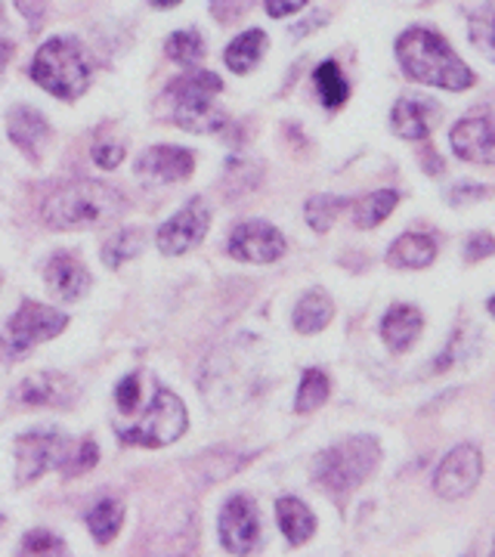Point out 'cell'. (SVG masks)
Returning a JSON list of instances; mask_svg holds the SVG:
<instances>
[{
	"label": "cell",
	"mask_w": 495,
	"mask_h": 557,
	"mask_svg": "<svg viewBox=\"0 0 495 557\" xmlns=\"http://www.w3.org/2000/svg\"><path fill=\"white\" fill-rule=\"evenodd\" d=\"M196 171V156L180 146H156L146 149L137 161V177L149 186L180 183Z\"/></svg>",
	"instance_id": "cell-13"
},
{
	"label": "cell",
	"mask_w": 495,
	"mask_h": 557,
	"mask_svg": "<svg viewBox=\"0 0 495 557\" xmlns=\"http://www.w3.org/2000/svg\"><path fill=\"white\" fill-rule=\"evenodd\" d=\"M220 90H223V81L214 72H193V75L171 81L164 97L171 102V115L180 127L193 134H218L226 124L223 109L214 106Z\"/></svg>",
	"instance_id": "cell-5"
},
{
	"label": "cell",
	"mask_w": 495,
	"mask_h": 557,
	"mask_svg": "<svg viewBox=\"0 0 495 557\" xmlns=\"http://www.w3.org/2000/svg\"><path fill=\"white\" fill-rule=\"evenodd\" d=\"M94 161H97L99 168H106V171H112V168H119L121 161H124V143L119 137H97L94 139Z\"/></svg>",
	"instance_id": "cell-32"
},
{
	"label": "cell",
	"mask_w": 495,
	"mask_h": 557,
	"mask_svg": "<svg viewBox=\"0 0 495 557\" xmlns=\"http://www.w3.org/2000/svg\"><path fill=\"white\" fill-rule=\"evenodd\" d=\"M16 7H20V13L28 22V28L38 32L44 20H47V0H16Z\"/></svg>",
	"instance_id": "cell-39"
},
{
	"label": "cell",
	"mask_w": 495,
	"mask_h": 557,
	"mask_svg": "<svg viewBox=\"0 0 495 557\" xmlns=\"http://www.w3.org/2000/svg\"><path fill=\"white\" fill-rule=\"evenodd\" d=\"M99 461V449L94 440H81L78 443V453L75 456H69V461H65V474L69 478H78V474H84V471H90V468H97Z\"/></svg>",
	"instance_id": "cell-34"
},
{
	"label": "cell",
	"mask_w": 495,
	"mask_h": 557,
	"mask_svg": "<svg viewBox=\"0 0 495 557\" xmlns=\"http://www.w3.org/2000/svg\"><path fill=\"white\" fill-rule=\"evenodd\" d=\"M78 399V387L75 381L65 379L60 372H40V375H28L16 387L13 403L25 406V409H35V406H72Z\"/></svg>",
	"instance_id": "cell-15"
},
{
	"label": "cell",
	"mask_w": 495,
	"mask_h": 557,
	"mask_svg": "<svg viewBox=\"0 0 495 557\" xmlns=\"http://www.w3.org/2000/svg\"><path fill=\"white\" fill-rule=\"evenodd\" d=\"M7 134H10V139L20 146L28 159L35 161H38L40 156L47 152V146H50V124H47L44 115H38L35 109H28V106L10 109V115H7Z\"/></svg>",
	"instance_id": "cell-17"
},
{
	"label": "cell",
	"mask_w": 495,
	"mask_h": 557,
	"mask_svg": "<svg viewBox=\"0 0 495 557\" xmlns=\"http://www.w3.org/2000/svg\"><path fill=\"white\" fill-rule=\"evenodd\" d=\"M90 57L75 38H50L32 62V78L60 100H78L90 84Z\"/></svg>",
	"instance_id": "cell-4"
},
{
	"label": "cell",
	"mask_w": 495,
	"mask_h": 557,
	"mask_svg": "<svg viewBox=\"0 0 495 557\" xmlns=\"http://www.w3.org/2000/svg\"><path fill=\"white\" fill-rule=\"evenodd\" d=\"M332 317H335V304H332V298L325 295V292H319V288H313V292H307L304 298L297 300L295 307V329L300 332V335H317V332H322L329 322H332Z\"/></svg>",
	"instance_id": "cell-22"
},
{
	"label": "cell",
	"mask_w": 495,
	"mask_h": 557,
	"mask_svg": "<svg viewBox=\"0 0 495 557\" xmlns=\"http://www.w3.org/2000/svg\"><path fill=\"white\" fill-rule=\"evenodd\" d=\"M440 121V106L424 97H403L391 112V127L403 139H428Z\"/></svg>",
	"instance_id": "cell-16"
},
{
	"label": "cell",
	"mask_w": 495,
	"mask_h": 557,
	"mask_svg": "<svg viewBox=\"0 0 495 557\" xmlns=\"http://www.w3.org/2000/svg\"><path fill=\"white\" fill-rule=\"evenodd\" d=\"M421 332H424V317L412 304H394L381 319V338L391 347V354L412 350Z\"/></svg>",
	"instance_id": "cell-18"
},
{
	"label": "cell",
	"mask_w": 495,
	"mask_h": 557,
	"mask_svg": "<svg viewBox=\"0 0 495 557\" xmlns=\"http://www.w3.org/2000/svg\"><path fill=\"white\" fill-rule=\"evenodd\" d=\"M72 456V443L60 431H28L16 440V480L32 483L47 471H62Z\"/></svg>",
	"instance_id": "cell-8"
},
{
	"label": "cell",
	"mask_w": 495,
	"mask_h": 557,
	"mask_svg": "<svg viewBox=\"0 0 495 557\" xmlns=\"http://www.w3.org/2000/svg\"><path fill=\"white\" fill-rule=\"evenodd\" d=\"M490 196H495L493 186H486V183H456L453 189H449V205H456V208H461V205H468V201H483L490 199Z\"/></svg>",
	"instance_id": "cell-35"
},
{
	"label": "cell",
	"mask_w": 495,
	"mask_h": 557,
	"mask_svg": "<svg viewBox=\"0 0 495 557\" xmlns=\"http://www.w3.org/2000/svg\"><path fill=\"white\" fill-rule=\"evenodd\" d=\"M276 520L282 536L288 539V545H304L317 533V518L313 511L295 496H285L276 502Z\"/></svg>",
	"instance_id": "cell-21"
},
{
	"label": "cell",
	"mask_w": 495,
	"mask_h": 557,
	"mask_svg": "<svg viewBox=\"0 0 495 557\" xmlns=\"http://www.w3.org/2000/svg\"><path fill=\"white\" fill-rule=\"evenodd\" d=\"M230 255L245 263H273L285 255V236L263 220L238 223L230 236Z\"/></svg>",
	"instance_id": "cell-12"
},
{
	"label": "cell",
	"mask_w": 495,
	"mask_h": 557,
	"mask_svg": "<svg viewBox=\"0 0 495 557\" xmlns=\"http://www.w3.org/2000/svg\"><path fill=\"white\" fill-rule=\"evenodd\" d=\"M483 478V456L474 443H458L453 446L434 471V493L446 502L471 496L477 483Z\"/></svg>",
	"instance_id": "cell-9"
},
{
	"label": "cell",
	"mask_w": 495,
	"mask_h": 557,
	"mask_svg": "<svg viewBox=\"0 0 495 557\" xmlns=\"http://www.w3.org/2000/svg\"><path fill=\"white\" fill-rule=\"evenodd\" d=\"M313 87H317L322 106L332 109V112L350 100V84H347V78H344V72H341V65L335 60H325L313 72Z\"/></svg>",
	"instance_id": "cell-24"
},
{
	"label": "cell",
	"mask_w": 495,
	"mask_h": 557,
	"mask_svg": "<svg viewBox=\"0 0 495 557\" xmlns=\"http://www.w3.org/2000/svg\"><path fill=\"white\" fill-rule=\"evenodd\" d=\"M168 60L180 62V65H196L205 57V40L198 32H174L164 47Z\"/></svg>",
	"instance_id": "cell-31"
},
{
	"label": "cell",
	"mask_w": 495,
	"mask_h": 557,
	"mask_svg": "<svg viewBox=\"0 0 495 557\" xmlns=\"http://www.w3.org/2000/svg\"><path fill=\"white\" fill-rule=\"evenodd\" d=\"M381 465V443L369 434H357L322 449L313 461V483L325 496L347 498L372 478Z\"/></svg>",
	"instance_id": "cell-2"
},
{
	"label": "cell",
	"mask_w": 495,
	"mask_h": 557,
	"mask_svg": "<svg viewBox=\"0 0 495 557\" xmlns=\"http://www.w3.org/2000/svg\"><path fill=\"white\" fill-rule=\"evenodd\" d=\"M396 205H399V193L396 189H375V193L362 196L354 205V223H357L359 230H375V226H381L384 220L394 214Z\"/></svg>",
	"instance_id": "cell-23"
},
{
	"label": "cell",
	"mask_w": 495,
	"mask_h": 557,
	"mask_svg": "<svg viewBox=\"0 0 495 557\" xmlns=\"http://www.w3.org/2000/svg\"><path fill=\"white\" fill-rule=\"evenodd\" d=\"M396 60L412 81L449 90V94L471 90L477 84L474 72L461 62V57L449 47V40L440 38L434 28H421V25L406 28L396 38Z\"/></svg>",
	"instance_id": "cell-1"
},
{
	"label": "cell",
	"mask_w": 495,
	"mask_h": 557,
	"mask_svg": "<svg viewBox=\"0 0 495 557\" xmlns=\"http://www.w3.org/2000/svg\"><path fill=\"white\" fill-rule=\"evenodd\" d=\"M468 32H471V40H474L477 50L495 62V0L483 3L477 10L471 22H468Z\"/></svg>",
	"instance_id": "cell-29"
},
{
	"label": "cell",
	"mask_w": 495,
	"mask_h": 557,
	"mask_svg": "<svg viewBox=\"0 0 495 557\" xmlns=\"http://www.w3.org/2000/svg\"><path fill=\"white\" fill-rule=\"evenodd\" d=\"M10 53H13V44H10V40H0V72L7 69V60H10Z\"/></svg>",
	"instance_id": "cell-42"
},
{
	"label": "cell",
	"mask_w": 495,
	"mask_h": 557,
	"mask_svg": "<svg viewBox=\"0 0 495 557\" xmlns=\"http://www.w3.org/2000/svg\"><path fill=\"white\" fill-rule=\"evenodd\" d=\"M248 7H251V0H211V13L220 22H233L238 16H245Z\"/></svg>",
	"instance_id": "cell-38"
},
{
	"label": "cell",
	"mask_w": 495,
	"mask_h": 557,
	"mask_svg": "<svg viewBox=\"0 0 495 557\" xmlns=\"http://www.w3.org/2000/svg\"><path fill=\"white\" fill-rule=\"evenodd\" d=\"M495 255V239L490 233H474L471 239L465 242V260L468 263H480V260L493 258Z\"/></svg>",
	"instance_id": "cell-36"
},
{
	"label": "cell",
	"mask_w": 495,
	"mask_h": 557,
	"mask_svg": "<svg viewBox=\"0 0 495 557\" xmlns=\"http://www.w3.org/2000/svg\"><path fill=\"white\" fill-rule=\"evenodd\" d=\"M115 399H119V409L121 412H134L139 403V379L137 375H127V379L121 381L119 391H115Z\"/></svg>",
	"instance_id": "cell-37"
},
{
	"label": "cell",
	"mask_w": 495,
	"mask_h": 557,
	"mask_svg": "<svg viewBox=\"0 0 495 557\" xmlns=\"http://www.w3.org/2000/svg\"><path fill=\"white\" fill-rule=\"evenodd\" d=\"M347 205H350V201L344 199V196H313V199L307 201V208H304L310 230H313V233H329Z\"/></svg>",
	"instance_id": "cell-28"
},
{
	"label": "cell",
	"mask_w": 495,
	"mask_h": 557,
	"mask_svg": "<svg viewBox=\"0 0 495 557\" xmlns=\"http://www.w3.org/2000/svg\"><path fill=\"white\" fill-rule=\"evenodd\" d=\"M310 0H263V7H267V13L273 16V20H282V16H292L297 10H304Z\"/></svg>",
	"instance_id": "cell-41"
},
{
	"label": "cell",
	"mask_w": 495,
	"mask_h": 557,
	"mask_svg": "<svg viewBox=\"0 0 495 557\" xmlns=\"http://www.w3.org/2000/svg\"><path fill=\"white\" fill-rule=\"evenodd\" d=\"M220 542L233 555H251L260 545V518L248 496H233L220 511Z\"/></svg>",
	"instance_id": "cell-10"
},
{
	"label": "cell",
	"mask_w": 495,
	"mask_h": 557,
	"mask_svg": "<svg viewBox=\"0 0 495 557\" xmlns=\"http://www.w3.org/2000/svg\"><path fill=\"white\" fill-rule=\"evenodd\" d=\"M0 527H3V518H0Z\"/></svg>",
	"instance_id": "cell-47"
},
{
	"label": "cell",
	"mask_w": 495,
	"mask_h": 557,
	"mask_svg": "<svg viewBox=\"0 0 495 557\" xmlns=\"http://www.w3.org/2000/svg\"><path fill=\"white\" fill-rule=\"evenodd\" d=\"M493 555H495V539H493Z\"/></svg>",
	"instance_id": "cell-46"
},
{
	"label": "cell",
	"mask_w": 495,
	"mask_h": 557,
	"mask_svg": "<svg viewBox=\"0 0 495 557\" xmlns=\"http://www.w3.org/2000/svg\"><path fill=\"white\" fill-rule=\"evenodd\" d=\"M329 394H332V381H329V375H325L322 369H307L304 379H300V387H297L295 409L300 416L317 412L319 406L329 399Z\"/></svg>",
	"instance_id": "cell-27"
},
{
	"label": "cell",
	"mask_w": 495,
	"mask_h": 557,
	"mask_svg": "<svg viewBox=\"0 0 495 557\" xmlns=\"http://www.w3.org/2000/svg\"><path fill=\"white\" fill-rule=\"evenodd\" d=\"M124 205L127 201L115 186H106L97 180H78L53 189L40 205V218L53 230H78L87 223L115 218L124 211Z\"/></svg>",
	"instance_id": "cell-3"
},
{
	"label": "cell",
	"mask_w": 495,
	"mask_h": 557,
	"mask_svg": "<svg viewBox=\"0 0 495 557\" xmlns=\"http://www.w3.org/2000/svg\"><path fill=\"white\" fill-rule=\"evenodd\" d=\"M121 520H124V505L119 498H102L87 511V527H90V533L99 545L115 539V533L121 530Z\"/></svg>",
	"instance_id": "cell-26"
},
{
	"label": "cell",
	"mask_w": 495,
	"mask_h": 557,
	"mask_svg": "<svg viewBox=\"0 0 495 557\" xmlns=\"http://www.w3.org/2000/svg\"><path fill=\"white\" fill-rule=\"evenodd\" d=\"M436 260V239L428 233H403L387 248V263L396 270H428Z\"/></svg>",
	"instance_id": "cell-20"
},
{
	"label": "cell",
	"mask_w": 495,
	"mask_h": 557,
	"mask_svg": "<svg viewBox=\"0 0 495 557\" xmlns=\"http://www.w3.org/2000/svg\"><path fill=\"white\" fill-rule=\"evenodd\" d=\"M22 552L25 555H65V542L53 536V533H47V530H35V533L25 536Z\"/></svg>",
	"instance_id": "cell-33"
},
{
	"label": "cell",
	"mask_w": 495,
	"mask_h": 557,
	"mask_svg": "<svg viewBox=\"0 0 495 557\" xmlns=\"http://www.w3.org/2000/svg\"><path fill=\"white\" fill-rule=\"evenodd\" d=\"M65 325H69V317L60 310H50L35 300H22L20 310L10 317V322L0 332V347L7 357H22L44 341L57 338Z\"/></svg>",
	"instance_id": "cell-7"
},
{
	"label": "cell",
	"mask_w": 495,
	"mask_h": 557,
	"mask_svg": "<svg viewBox=\"0 0 495 557\" xmlns=\"http://www.w3.org/2000/svg\"><path fill=\"white\" fill-rule=\"evenodd\" d=\"M0 22H3V10H0Z\"/></svg>",
	"instance_id": "cell-45"
},
{
	"label": "cell",
	"mask_w": 495,
	"mask_h": 557,
	"mask_svg": "<svg viewBox=\"0 0 495 557\" xmlns=\"http://www.w3.org/2000/svg\"><path fill=\"white\" fill-rule=\"evenodd\" d=\"M208 226H211V211H208V205H205V199H193L183 211H177V214L159 230L161 255L177 258V255L193 251L198 242L205 239Z\"/></svg>",
	"instance_id": "cell-11"
},
{
	"label": "cell",
	"mask_w": 495,
	"mask_h": 557,
	"mask_svg": "<svg viewBox=\"0 0 495 557\" xmlns=\"http://www.w3.org/2000/svg\"><path fill=\"white\" fill-rule=\"evenodd\" d=\"M143 233L139 230H121L115 233L112 239L102 245V260H106V267H121L124 260L137 258L139 251H143Z\"/></svg>",
	"instance_id": "cell-30"
},
{
	"label": "cell",
	"mask_w": 495,
	"mask_h": 557,
	"mask_svg": "<svg viewBox=\"0 0 495 557\" xmlns=\"http://www.w3.org/2000/svg\"><path fill=\"white\" fill-rule=\"evenodd\" d=\"M44 282L60 300H78L87 292V285H90V273L81 267V260L75 255L60 251V255H53V258L47 260Z\"/></svg>",
	"instance_id": "cell-19"
},
{
	"label": "cell",
	"mask_w": 495,
	"mask_h": 557,
	"mask_svg": "<svg viewBox=\"0 0 495 557\" xmlns=\"http://www.w3.org/2000/svg\"><path fill=\"white\" fill-rule=\"evenodd\" d=\"M263 53H267V35H263L260 28H251V32L238 35V38L226 47V65H230L236 75H248V72L258 65Z\"/></svg>",
	"instance_id": "cell-25"
},
{
	"label": "cell",
	"mask_w": 495,
	"mask_h": 557,
	"mask_svg": "<svg viewBox=\"0 0 495 557\" xmlns=\"http://www.w3.org/2000/svg\"><path fill=\"white\" fill-rule=\"evenodd\" d=\"M186 424H189V418H186V409H183L177 394L159 387L152 403L143 409V416L131 428H121V440L131 446L159 449V446H171L174 440H180Z\"/></svg>",
	"instance_id": "cell-6"
},
{
	"label": "cell",
	"mask_w": 495,
	"mask_h": 557,
	"mask_svg": "<svg viewBox=\"0 0 495 557\" xmlns=\"http://www.w3.org/2000/svg\"><path fill=\"white\" fill-rule=\"evenodd\" d=\"M486 310H490V317L495 319V295L490 300H486Z\"/></svg>",
	"instance_id": "cell-44"
},
{
	"label": "cell",
	"mask_w": 495,
	"mask_h": 557,
	"mask_svg": "<svg viewBox=\"0 0 495 557\" xmlns=\"http://www.w3.org/2000/svg\"><path fill=\"white\" fill-rule=\"evenodd\" d=\"M152 3H156V7H177L180 0H152Z\"/></svg>",
	"instance_id": "cell-43"
},
{
	"label": "cell",
	"mask_w": 495,
	"mask_h": 557,
	"mask_svg": "<svg viewBox=\"0 0 495 557\" xmlns=\"http://www.w3.org/2000/svg\"><path fill=\"white\" fill-rule=\"evenodd\" d=\"M418 164H421V171H424V174H431V177H436V174H443V171H446V161L440 159V152L431 149L428 143H424V146H421V152H418Z\"/></svg>",
	"instance_id": "cell-40"
},
{
	"label": "cell",
	"mask_w": 495,
	"mask_h": 557,
	"mask_svg": "<svg viewBox=\"0 0 495 557\" xmlns=\"http://www.w3.org/2000/svg\"><path fill=\"white\" fill-rule=\"evenodd\" d=\"M449 146L456 159L468 164H493L495 161V124L483 115L461 119L449 131Z\"/></svg>",
	"instance_id": "cell-14"
}]
</instances>
